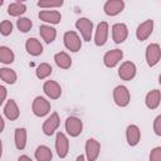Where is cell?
Wrapping results in <instances>:
<instances>
[{"instance_id": "obj_8", "label": "cell", "mask_w": 161, "mask_h": 161, "mask_svg": "<svg viewBox=\"0 0 161 161\" xmlns=\"http://www.w3.org/2000/svg\"><path fill=\"white\" fill-rule=\"evenodd\" d=\"M55 150L60 158L67 157L69 151V141L63 132H58L55 136Z\"/></svg>"}, {"instance_id": "obj_6", "label": "cell", "mask_w": 161, "mask_h": 161, "mask_svg": "<svg viewBox=\"0 0 161 161\" xmlns=\"http://www.w3.org/2000/svg\"><path fill=\"white\" fill-rule=\"evenodd\" d=\"M83 122L78 117H68L65 121V131L70 137H78L82 133Z\"/></svg>"}, {"instance_id": "obj_22", "label": "cell", "mask_w": 161, "mask_h": 161, "mask_svg": "<svg viewBox=\"0 0 161 161\" xmlns=\"http://www.w3.org/2000/svg\"><path fill=\"white\" fill-rule=\"evenodd\" d=\"M39 33H40V36L43 38V40H44L45 43H48V44L53 43L54 39H55V36H57V30H55L53 26L47 25V24L40 25Z\"/></svg>"}, {"instance_id": "obj_7", "label": "cell", "mask_w": 161, "mask_h": 161, "mask_svg": "<svg viewBox=\"0 0 161 161\" xmlns=\"http://www.w3.org/2000/svg\"><path fill=\"white\" fill-rule=\"evenodd\" d=\"M60 125V118L57 112H53L43 123V132L47 136H52Z\"/></svg>"}, {"instance_id": "obj_12", "label": "cell", "mask_w": 161, "mask_h": 161, "mask_svg": "<svg viewBox=\"0 0 161 161\" xmlns=\"http://www.w3.org/2000/svg\"><path fill=\"white\" fill-rule=\"evenodd\" d=\"M101 151V143L94 138H88L86 142V157L88 161H96Z\"/></svg>"}, {"instance_id": "obj_20", "label": "cell", "mask_w": 161, "mask_h": 161, "mask_svg": "<svg viewBox=\"0 0 161 161\" xmlns=\"http://www.w3.org/2000/svg\"><path fill=\"white\" fill-rule=\"evenodd\" d=\"M4 114L10 121H15V119L19 118L20 111H19V107H18V104L14 99H9L6 102V104L4 107Z\"/></svg>"}, {"instance_id": "obj_4", "label": "cell", "mask_w": 161, "mask_h": 161, "mask_svg": "<svg viewBox=\"0 0 161 161\" xmlns=\"http://www.w3.org/2000/svg\"><path fill=\"white\" fill-rule=\"evenodd\" d=\"M75 28L80 31V34L86 42H89L92 39V33H93V21L92 20H89L88 18H79L75 21Z\"/></svg>"}, {"instance_id": "obj_35", "label": "cell", "mask_w": 161, "mask_h": 161, "mask_svg": "<svg viewBox=\"0 0 161 161\" xmlns=\"http://www.w3.org/2000/svg\"><path fill=\"white\" fill-rule=\"evenodd\" d=\"M6 96H8V89L4 86H0V106L4 103Z\"/></svg>"}, {"instance_id": "obj_38", "label": "cell", "mask_w": 161, "mask_h": 161, "mask_svg": "<svg viewBox=\"0 0 161 161\" xmlns=\"http://www.w3.org/2000/svg\"><path fill=\"white\" fill-rule=\"evenodd\" d=\"M75 161H86V157H84L83 155H79V156L75 158Z\"/></svg>"}, {"instance_id": "obj_25", "label": "cell", "mask_w": 161, "mask_h": 161, "mask_svg": "<svg viewBox=\"0 0 161 161\" xmlns=\"http://www.w3.org/2000/svg\"><path fill=\"white\" fill-rule=\"evenodd\" d=\"M53 157V153H52V150L44 145L36 147L35 150V158L36 161H50Z\"/></svg>"}, {"instance_id": "obj_9", "label": "cell", "mask_w": 161, "mask_h": 161, "mask_svg": "<svg viewBox=\"0 0 161 161\" xmlns=\"http://www.w3.org/2000/svg\"><path fill=\"white\" fill-rule=\"evenodd\" d=\"M122 58H123V52L121 49H112L104 54L103 63L107 68H114L119 63V60H122Z\"/></svg>"}, {"instance_id": "obj_19", "label": "cell", "mask_w": 161, "mask_h": 161, "mask_svg": "<svg viewBox=\"0 0 161 161\" xmlns=\"http://www.w3.org/2000/svg\"><path fill=\"white\" fill-rule=\"evenodd\" d=\"M160 101H161V92L158 89H152L146 94L145 98V103L146 107L150 109H156L160 106Z\"/></svg>"}, {"instance_id": "obj_39", "label": "cell", "mask_w": 161, "mask_h": 161, "mask_svg": "<svg viewBox=\"0 0 161 161\" xmlns=\"http://www.w3.org/2000/svg\"><path fill=\"white\" fill-rule=\"evenodd\" d=\"M1 155H3V142L0 140V157H1Z\"/></svg>"}, {"instance_id": "obj_14", "label": "cell", "mask_w": 161, "mask_h": 161, "mask_svg": "<svg viewBox=\"0 0 161 161\" xmlns=\"http://www.w3.org/2000/svg\"><path fill=\"white\" fill-rule=\"evenodd\" d=\"M108 38V24L107 21H101L97 25L96 34H94V44L97 47H102L106 44Z\"/></svg>"}, {"instance_id": "obj_26", "label": "cell", "mask_w": 161, "mask_h": 161, "mask_svg": "<svg viewBox=\"0 0 161 161\" xmlns=\"http://www.w3.org/2000/svg\"><path fill=\"white\" fill-rule=\"evenodd\" d=\"M26 11V6L24 3L16 1V3H11L8 6V14L10 16H20Z\"/></svg>"}, {"instance_id": "obj_29", "label": "cell", "mask_w": 161, "mask_h": 161, "mask_svg": "<svg viewBox=\"0 0 161 161\" xmlns=\"http://www.w3.org/2000/svg\"><path fill=\"white\" fill-rule=\"evenodd\" d=\"M53 72V68L50 64L48 63H40L38 67H36V70H35V74H36V78L39 79H45L48 78Z\"/></svg>"}, {"instance_id": "obj_1", "label": "cell", "mask_w": 161, "mask_h": 161, "mask_svg": "<svg viewBox=\"0 0 161 161\" xmlns=\"http://www.w3.org/2000/svg\"><path fill=\"white\" fill-rule=\"evenodd\" d=\"M31 109H33V113L36 117H44L50 112V102L47 101L44 97L38 96L33 101Z\"/></svg>"}, {"instance_id": "obj_34", "label": "cell", "mask_w": 161, "mask_h": 161, "mask_svg": "<svg viewBox=\"0 0 161 161\" xmlns=\"http://www.w3.org/2000/svg\"><path fill=\"white\" fill-rule=\"evenodd\" d=\"M153 131L157 136H161V114H158L153 121Z\"/></svg>"}, {"instance_id": "obj_27", "label": "cell", "mask_w": 161, "mask_h": 161, "mask_svg": "<svg viewBox=\"0 0 161 161\" xmlns=\"http://www.w3.org/2000/svg\"><path fill=\"white\" fill-rule=\"evenodd\" d=\"M0 78L8 84H14L18 79V75H16L15 70H13L10 68H0Z\"/></svg>"}, {"instance_id": "obj_15", "label": "cell", "mask_w": 161, "mask_h": 161, "mask_svg": "<svg viewBox=\"0 0 161 161\" xmlns=\"http://www.w3.org/2000/svg\"><path fill=\"white\" fill-rule=\"evenodd\" d=\"M123 8H125V1H122V0H108V1L104 3L103 10L107 15L114 16V15H118L119 13H122Z\"/></svg>"}, {"instance_id": "obj_3", "label": "cell", "mask_w": 161, "mask_h": 161, "mask_svg": "<svg viewBox=\"0 0 161 161\" xmlns=\"http://www.w3.org/2000/svg\"><path fill=\"white\" fill-rule=\"evenodd\" d=\"M63 40H64V45L68 50H70L73 53H77L78 50H80L82 40L75 31H65Z\"/></svg>"}, {"instance_id": "obj_13", "label": "cell", "mask_w": 161, "mask_h": 161, "mask_svg": "<svg viewBox=\"0 0 161 161\" xmlns=\"http://www.w3.org/2000/svg\"><path fill=\"white\" fill-rule=\"evenodd\" d=\"M152 31H153V20L148 19V20H145L143 23H141L137 26L136 36L140 42H143L152 34Z\"/></svg>"}, {"instance_id": "obj_32", "label": "cell", "mask_w": 161, "mask_h": 161, "mask_svg": "<svg viewBox=\"0 0 161 161\" xmlns=\"http://www.w3.org/2000/svg\"><path fill=\"white\" fill-rule=\"evenodd\" d=\"M64 4L63 0H58V1H49V0H44V1H38L36 5L39 8H59Z\"/></svg>"}, {"instance_id": "obj_16", "label": "cell", "mask_w": 161, "mask_h": 161, "mask_svg": "<svg viewBox=\"0 0 161 161\" xmlns=\"http://www.w3.org/2000/svg\"><path fill=\"white\" fill-rule=\"evenodd\" d=\"M43 91L50 99H58L62 96V88L55 80H47L43 86Z\"/></svg>"}, {"instance_id": "obj_30", "label": "cell", "mask_w": 161, "mask_h": 161, "mask_svg": "<svg viewBox=\"0 0 161 161\" xmlns=\"http://www.w3.org/2000/svg\"><path fill=\"white\" fill-rule=\"evenodd\" d=\"M16 26L21 33H28L31 29L33 23H31V20L29 18H19L16 20Z\"/></svg>"}, {"instance_id": "obj_40", "label": "cell", "mask_w": 161, "mask_h": 161, "mask_svg": "<svg viewBox=\"0 0 161 161\" xmlns=\"http://www.w3.org/2000/svg\"><path fill=\"white\" fill-rule=\"evenodd\" d=\"M3 4H4V0H0V6H1Z\"/></svg>"}, {"instance_id": "obj_17", "label": "cell", "mask_w": 161, "mask_h": 161, "mask_svg": "<svg viewBox=\"0 0 161 161\" xmlns=\"http://www.w3.org/2000/svg\"><path fill=\"white\" fill-rule=\"evenodd\" d=\"M39 19L44 23H49L53 25H57L62 20V15L57 10H42L39 11Z\"/></svg>"}, {"instance_id": "obj_37", "label": "cell", "mask_w": 161, "mask_h": 161, "mask_svg": "<svg viewBox=\"0 0 161 161\" xmlns=\"http://www.w3.org/2000/svg\"><path fill=\"white\" fill-rule=\"evenodd\" d=\"M18 161H33L29 156H26V155H21L19 158H18Z\"/></svg>"}, {"instance_id": "obj_2", "label": "cell", "mask_w": 161, "mask_h": 161, "mask_svg": "<svg viewBox=\"0 0 161 161\" xmlns=\"http://www.w3.org/2000/svg\"><path fill=\"white\" fill-rule=\"evenodd\" d=\"M113 101L118 107H126L128 106L131 101L130 91L126 86H117L113 89Z\"/></svg>"}, {"instance_id": "obj_36", "label": "cell", "mask_w": 161, "mask_h": 161, "mask_svg": "<svg viewBox=\"0 0 161 161\" xmlns=\"http://www.w3.org/2000/svg\"><path fill=\"white\" fill-rule=\"evenodd\" d=\"M4 128H5V121H4V118L0 114V133L4 131Z\"/></svg>"}, {"instance_id": "obj_33", "label": "cell", "mask_w": 161, "mask_h": 161, "mask_svg": "<svg viewBox=\"0 0 161 161\" xmlns=\"http://www.w3.org/2000/svg\"><path fill=\"white\" fill-rule=\"evenodd\" d=\"M150 161H161V147L160 146H157V147L151 150Z\"/></svg>"}, {"instance_id": "obj_21", "label": "cell", "mask_w": 161, "mask_h": 161, "mask_svg": "<svg viewBox=\"0 0 161 161\" xmlns=\"http://www.w3.org/2000/svg\"><path fill=\"white\" fill-rule=\"evenodd\" d=\"M25 49L33 57H38L43 53V45L36 38H29L25 43Z\"/></svg>"}, {"instance_id": "obj_24", "label": "cell", "mask_w": 161, "mask_h": 161, "mask_svg": "<svg viewBox=\"0 0 161 161\" xmlns=\"http://www.w3.org/2000/svg\"><path fill=\"white\" fill-rule=\"evenodd\" d=\"M54 62H55V64H57L59 68H62V69H68V68H70V65H72V59H70V57H69L65 52H59V53H57V54L54 55Z\"/></svg>"}, {"instance_id": "obj_18", "label": "cell", "mask_w": 161, "mask_h": 161, "mask_svg": "<svg viewBox=\"0 0 161 161\" xmlns=\"http://www.w3.org/2000/svg\"><path fill=\"white\" fill-rule=\"evenodd\" d=\"M126 138L130 146H136L138 145L141 140V131L136 125H130L126 128Z\"/></svg>"}, {"instance_id": "obj_28", "label": "cell", "mask_w": 161, "mask_h": 161, "mask_svg": "<svg viewBox=\"0 0 161 161\" xmlns=\"http://www.w3.org/2000/svg\"><path fill=\"white\" fill-rule=\"evenodd\" d=\"M15 60L14 52L8 47H0V63L11 64Z\"/></svg>"}, {"instance_id": "obj_23", "label": "cell", "mask_w": 161, "mask_h": 161, "mask_svg": "<svg viewBox=\"0 0 161 161\" xmlns=\"http://www.w3.org/2000/svg\"><path fill=\"white\" fill-rule=\"evenodd\" d=\"M14 140H15V147L18 150L23 151L26 146V130L24 127H18L15 130Z\"/></svg>"}, {"instance_id": "obj_5", "label": "cell", "mask_w": 161, "mask_h": 161, "mask_svg": "<svg viewBox=\"0 0 161 161\" xmlns=\"http://www.w3.org/2000/svg\"><path fill=\"white\" fill-rule=\"evenodd\" d=\"M161 59V48L157 43H151L146 48V62L148 67H155Z\"/></svg>"}, {"instance_id": "obj_31", "label": "cell", "mask_w": 161, "mask_h": 161, "mask_svg": "<svg viewBox=\"0 0 161 161\" xmlns=\"http://www.w3.org/2000/svg\"><path fill=\"white\" fill-rule=\"evenodd\" d=\"M13 33V24L10 20H3L0 23V34L4 36H8Z\"/></svg>"}, {"instance_id": "obj_11", "label": "cell", "mask_w": 161, "mask_h": 161, "mask_svg": "<svg viewBox=\"0 0 161 161\" xmlns=\"http://www.w3.org/2000/svg\"><path fill=\"white\" fill-rule=\"evenodd\" d=\"M118 75L122 80H131L135 78L136 75V65L135 63L126 60L121 64V67L118 68Z\"/></svg>"}, {"instance_id": "obj_10", "label": "cell", "mask_w": 161, "mask_h": 161, "mask_svg": "<svg viewBox=\"0 0 161 161\" xmlns=\"http://www.w3.org/2000/svg\"><path fill=\"white\" fill-rule=\"evenodd\" d=\"M128 36V28L123 23H117L112 26V38L116 44L123 43Z\"/></svg>"}]
</instances>
